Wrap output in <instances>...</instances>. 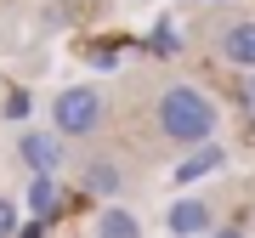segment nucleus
Returning a JSON list of instances; mask_svg holds the SVG:
<instances>
[{
    "label": "nucleus",
    "instance_id": "nucleus-3",
    "mask_svg": "<svg viewBox=\"0 0 255 238\" xmlns=\"http://www.w3.org/2000/svg\"><path fill=\"white\" fill-rule=\"evenodd\" d=\"M17 159H23L28 182H34V176H57L63 170V136H57V130H23L17 136Z\"/></svg>",
    "mask_w": 255,
    "mask_h": 238
},
{
    "label": "nucleus",
    "instance_id": "nucleus-1",
    "mask_svg": "<svg viewBox=\"0 0 255 238\" xmlns=\"http://www.w3.org/2000/svg\"><path fill=\"white\" fill-rule=\"evenodd\" d=\"M153 119H159V136H170L182 147H204L216 136V125H221L216 102H210L199 85H164L159 102H153Z\"/></svg>",
    "mask_w": 255,
    "mask_h": 238
},
{
    "label": "nucleus",
    "instance_id": "nucleus-10",
    "mask_svg": "<svg viewBox=\"0 0 255 238\" xmlns=\"http://www.w3.org/2000/svg\"><path fill=\"white\" fill-rule=\"evenodd\" d=\"M23 227H17V204L11 199H0V238H17Z\"/></svg>",
    "mask_w": 255,
    "mask_h": 238
},
{
    "label": "nucleus",
    "instance_id": "nucleus-4",
    "mask_svg": "<svg viewBox=\"0 0 255 238\" xmlns=\"http://www.w3.org/2000/svg\"><path fill=\"white\" fill-rule=\"evenodd\" d=\"M164 227H170V238H210L216 233V216H210L204 199H176L164 210Z\"/></svg>",
    "mask_w": 255,
    "mask_h": 238
},
{
    "label": "nucleus",
    "instance_id": "nucleus-5",
    "mask_svg": "<svg viewBox=\"0 0 255 238\" xmlns=\"http://www.w3.org/2000/svg\"><path fill=\"white\" fill-rule=\"evenodd\" d=\"M91 238H142V216L130 204H102L91 221Z\"/></svg>",
    "mask_w": 255,
    "mask_h": 238
},
{
    "label": "nucleus",
    "instance_id": "nucleus-11",
    "mask_svg": "<svg viewBox=\"0 0 255 238\" xmlns=\"http://www.w3.org/2000/svg\"><path fill=\"white\" fill-rule=\"evenodd\" d=\"M238 102H244V114L255 119V74H244V85H238Z\"/></svg>",
    "mask_w": 255,
    "mask_h": 238
},
{
    "label": "nucleus",
    "instance_id": "nucleus-6",
    "mask_svg": "<svg viewBox=\"0 0 255 238\" xmlns=\"http://www.w3.org/2000/svg\"><path fill=\"white\" fill-rule=\"evenodd\" d=\"M221 57H227L233 68H250V74H255V17L233 23L227 34H221Z\"/></svg>",
    "mask_w": 255,
    "mask_h": 238
},
{
    "label": "nucleus",
    "instance_id": "nucleus-7",
    "mask_svg": "<svg viewBox=\"0 0 255 238\" xmlns=\"http://www.w3.org/2000/svg\"><path fill=\"white\" fill-rule=\"evenodd\" d=\"M227 165V153H221L216 142H204V147H193V153L176 165V182H199V176H210V170H221Z\"/></svg>",
    "mask_w": 255,
    "mask_h": 238
},
{
    "label": "nucleus",
    "instance_id": "nucleus-12",
    "mask_svg": "<svg viewBox=\"0 0 255 238\" xmlns=\"http://www.w3.org/2000/svg\"><path fill=\"white\" fill-rule=\"evenodd\" d=\"M210 238H244V233H238V227H216V233H210Z\"/></svg>",
    "mask_w": 255,
    "mask_h": 238
},
{
    "label": "nucleus",
    "instance_id": "nucleus-2",
    "mask_svg": "<svg viewBox=\"0 0 255 238\" xmlns=\"http://www.w3.org/2000/svg\"><path fill=\"white\" fill-rule=\"evenodd\" d=\"M102 119H108V97H102L97 85H63V91L51 97V130H57L63 142L97 136Z\"/></svg>",
    "mask_w": 255,
    "mask_h": 238
},
{
    "label": "nucleus",
    "instance_id": "nucleus-9",
    "mask_svg": "<svg viewBox=\"0 0 255 238\" xmlns=\"http://www.w3.org/2000/svg\"><path fill=\"white\" fill-rule=\"evenodd\" d=\"M114 187H119V170L108 159H91V165H85V193H102V199H108Z\"/></svg>",
    "mask_w": 255,
    "mask_h": 238
},
{
    "label": "nucleus",
    "instance_id": "nucleus-8",
    "mask_svg": "<svg viewBox=\"0 0 255 238\" xmlns=\"http://www.w3.org/2000/svg\"><path fill=\"white\" fill-rule=\"evenodd\" d=\"M28 210H34V221L57 216V176H34L28 182Z\"/></svg>",
    "mask_w": 255,
    "mask_h": 238
}]
</instances>
